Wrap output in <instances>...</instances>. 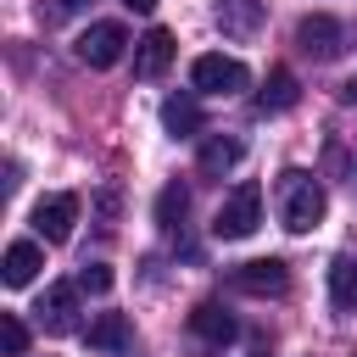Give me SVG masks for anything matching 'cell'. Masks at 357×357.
<instances>
[{
    "label": "cell",
    "instance_id": "7402d4cb",
    "mask_svg": "<svg viewBox=\"0 0 357 357\" xmlns=\"http://www.w3.org/2000/svg\"><path fill=\"white\" fill-rule=\"evenodd\" d=\"M340 106H357V78H346V84H340Z\"/></svg>",
    "mask_w": 357,
    "mask_h": 357
},
{
    "label": "cell",
    "instance_id": "9c48e42d",
    "mask_svg": "<svg viewBox=\"0 0 357 357\" xmlns=\"http://www.w3.org/2000/svg\"><path fill=\"white\" fill-rule=\"evenodd\" d=\"M190 335H195L201 346H212V351H223V346H229V340L240 335V324H234V318H229V312H223L218 301H201V307L190 312Z\"/></svg>",
    "mask_w": 357,
    "mask_h": 357
},
{
    "label": "cell",
    "instance_id": "30bf717a",
    "mask_svg": "<svg viewBox=\"0 0 357 357\" xmlns=\"http://www.w3.org/2000/svg\"><path fill=\"white\" fill-rule=\"evenodd\" d=\"M173 56H178L173 33H167V28H151V33H145V39L134 45V78H162Z\"/></svg>",
    "mask_w": 357,
    "mask_h": 357
},
{
    "label": "cell",
    "instance_id": "d6986e66",
    "mask_svg": "<svg viewBox=\"0 0 357 357\" xmlns=\"http://www.w3.org/2000/svg\"><path fill=\"white\" fill-rule=\"evenodd\" d=\"M0 351H6V357H22V351H28V324H22L17 312H0Z\"/></svg>",
    "mask_w": 357,
    "mask_h": 357
},
{
    "label": "cell",
    "instance_id": "e0dca14e",
    "mask_svg": "<svg viewBox=\"0 0 357 357\" xmlns=\"http://www.w3.org/2000/svg\"><path fill=\"white\" fill-rule=\"evenodd\" d=\"M218 22H223V33H257V22H262V11H257V0H218Z\"/></svg>",
    "mask_w": 357,
    "mask_h": 357
},
{
    "label": "cell",
    "instance_id": "ffe728a7",
    "mask_svg": "<svg viewBox=\"0 0 357 357\" xmlns=\"http://www.w3.org/2000/svg\"><path fill=\"white\" fill-rule=\"evenodd\" d=\"M78 290L106 296V290H112V268H106V262H84V268H78Z\"/></svg>",
    "mask_w": 357,
    "mask_h": 357
},
{
    "label": "cell",
    "instance_id": "603a6c76",
    "mask_svg": "<svg viewBox=\"0 0 357 357\" xmlns=\"http://www.w3.org/2000/svg\"><path fill=\"white\" fill-rule=\"evenodd\" d=\"M128 11H156V0H123Z\"/></svg>",
    "mask_w": 357,
    "mask_h": 357
},
{
    "label": "cell",
    "instance_id": "5b68a950",
    "mask_svg": "<svg viewBox=\"0 0 357 357\" xmlns=\"http://www.w3.org/2000/svg\"><path fill=\"white\" fill-rule=\"evenodd\" d=\"M229 290H240V296H284L290 290V268L279 257L240 262V268H229Z\"/></svg>",
    "mask_w": 357,
    "mask_h": 357
},
{
    "label": "cell",
    "instance_id": "277c9868",
    "mask_svg": "<svg viewBox=\"0 0 357 357\" xmlns=\"http://www.w3.org/2000/svg\"><path fill=\"white\" fill-rule=\"evenodd\" d=\"M123 50H128V28H123V22H89V28L78 33V45H73V56H78L84 67H117Z\"/></svg>",
    "mask_w": 357,
    "mask_h": 357
},
{
    "label": "cell",
    "instance_id": "ac0fdd59",
    "mask_svg": "<svg viewBox=\"0 0 357 357\" xmlns=\"http://www.w3.org/2000/svg\"><path fill=\"white\" fill-rule=\"evenodd\" d=\"M184 212H190V190H184V184H167V190L156 195V223H162V229H178Z\"/></svg>",
    "mask_w": 357,
    "mask_h": 357
},
{
    "label": "cell",
    "instance_id": "9a60e30c",
    "mask_svg": "<svg viewBox=\"0 0 357 357\" xmlns=\"http://www.w3.org/2000/svg\"><path fill=\"white\" fill-rule=\"evenodd\" d=\"M329 301L340 312H357V257H335L329 262Z\"/></svg>",
    "mask_w": 357,
    "mask_h": 357
},
{
    "label": "cell",
    "instance_id": "52a82bcc",
    "mask_svg": "<svg viewBox=\"0 0 357 357\" xmlns=\"http://www.w3.org/2000/svg\"><path fill=\"white\" fill-rule=\"evenodd\" d=\"M73 223H78V195L56 190V195H39V201H33V229H39V240L61 245V240H73Z\"/></svg>",
    "mask_w": 357,
    "mask_h": 357
},
{
    "label": "cell",
    "instance_id": "44dd1931",
    "mask_svg": "<svg viewBox=\"0 0 357 357\" xmlns=\"http://www.w3.org/2000/svg\"><path fill=\"white\" fill-rule=\"evenodd\" d=\"M84 6H95V0H50V6H39V17L45 22H61V17H78Z\"/></svg>",
    "mask_w": 357,
    "mask_h": 357
},
{
    "label": "cell",
    "instance_id": "5bb4252c",
    "mask_svg": "<svg viewBox=\"0 0 357 357\" xmlns=\"http://www.w3.org/2000/svg\"><path fill=\"white\" fill-rule=\"evenodd\" d=\"M296 95H301V89H296V73H290V67H273L268 84H262V95H257V112H290Z\"/></svg>",
    "mask_w": 357,
    "mask_h": 357
},
{
    "label": "cell",
    "instance_id": "4fadbf2b",
    "mask_svg": "<svg viewBox=\"0 0 357 357\" xmlns=\"http://www.w3.org/2000/svg\"><path fill=\"white\" fill-rule=\"evenodd\" d=\"M0 268H6V284L22 290V284H33V273L45 268V251H39L33 240H17V245H6V262H0Z\"/></svg>",
    "mask_w": 357,
    "mask_h": 357
},
{
    "label": "cell",
    "instance_id": "8fae6325",
    "mask_svg": "<svg viewBox=\"0 0 357 357\" xmlns=\"http://www.w3.org/2000/svg\"><path fill=\"white\" fill-rule=\"evenodd\" d=\"M240 156H245V145H240L234 134H212V139H201L195 167H201L206 178H223V173H234V167H240Z\"/></svg>",
    "mask_w": 357,
    "mask_h": 357
},
{
    "label": "cell",
    "instance_id": "7c38bea8",
    "mask_svg": "<svg viewBox=\"0 0 357 357\" xmlns=\"http://www.w3.org/2000/svg\"><path fill=\"white\" fill-rule=\"evenodd\" d=\"M84 340H89L95 351H134V324H128L123 312H100V318L84 329Z\"/></svg>",
    "mask_w": 357,
    "mask_h": 357
},
{
    "label": "cell",
    "instance_id": "2e32d148",
    "mask_svg": "<svg viewBox=\"0 0 357 357\" xmlns=\"http://www.w3.org/2000/svg\"><path fill=\"white\" fill-rule=\"evenodd\" d=\"M162 128H167L173 139L195 134V128H201V106H195L190 95H167V100H162Z\"/></svg>",
    "mask_w": 357,
    "mask_h": 357
},
{
    "label": "cell",
    "instance_id": "3957f363",
    "mask_svg": "<svg viewBox=\"0 0 357 357\" xmlns=\"http://www.w3.org/2000/svg\"><path fill=\"white\" fill-rule=\"evenodd\" d=\"M190 84H195L201 95H240V89L251 84V73H245V61H240V56L206 50V56H195V61H190Z\"/></svg>",
    "mask_w": 357,
    "mask_h": 357
},
{
    "label": "cell",
    "instance_id": "ba28073f",
    "mask_svg": "<svg viewBox=\"0 0 357 357\" xmlns=\"http://www.w3.org/2000/svg\"><path fill=\"white\" fill-rule=\"evenodd\" d=\"M296 45H301L312 61H335V56H340V22L324 17V11H318V17H301V22H296Z\"/></svg>",
    "mask_w": 357,
    "mask_h": 357
},
{
    "label": "cell",
    "instance_id": "6da1fadb",
    "mask_svg": "<svg viewBox=\"0 0 357 357\" xmlns=\"http://www.w3.org/2000/svg\"><path fill=\"white\" fill-rule=\"evenodd\" d=\"M329 212V190L307 173V167H284L279 173V223L290 234H312Z\"/></svg>",
    "mask_w": 357,
    "mask_h": 357
},
{
    "label": "cell",
    "instance_id": "7a4b0ae2",
    "mask_svg": "<svg viewBox=\"0 0 357 357\" xmlns=\"http://www.w3.org/2000/svg\"><path fill=\"white\" fill-rule=\"evenodd\" d=\"M257 223H262V184H234L229 195H223V206H218V218H212V234L218 240H251L257 234Z\"/></svg>",
    "mask_w": 357,
    "mask_h": 357
},
{
    "label": "cell",
    "instance_id": "8992f818",
    "mask_svg": "<svg viewBox=\"0 0 357 357\" xmlns=\"http://www.w3.org/2000/svg\"><path fill=\"white\" fill-rule=\"evenodd\" d=\"M33 324L45 335H73L78 329V284H45V296L33 301Z\"/></svg>",
    "mask_w": 357,
    "mask_h": 357
}]
</instances>
